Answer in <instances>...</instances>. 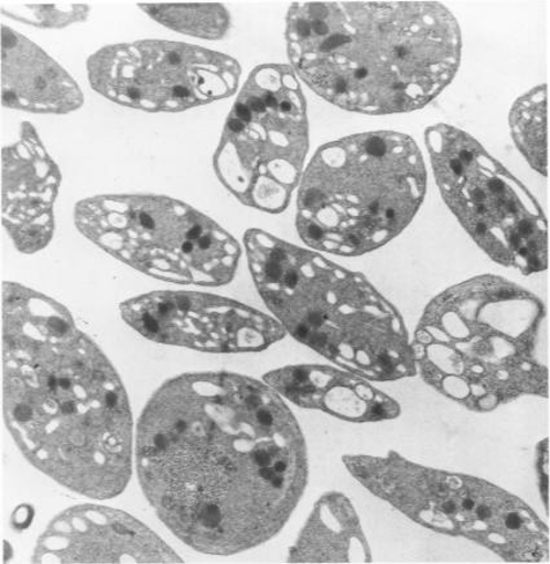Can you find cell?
Segmentation results:
<instances>
[{
    "mask_svg": "<svg viewBox=\"0 0 550 564\" xmlns=\"http://www.w3.org/2000/svg\"><path fill=\"white\" fill-rule=\"evenodd\" d=\"M141 489L198 553L234 555L284 529L309 484L299 421L271 386L199 372L155 391L137 429Z\"/></svg>",
    "mask_w": 550,
    "mask_h": 564,
    "instance_id": "obj_1",
    "label": "cell"
},
{
    "mask_svg": "<svg viewBox=\"0 0 550 564\" xmlns=\"http://www.w3.org/2000/svg\"><path fill=\"white\" fill-rule=\"evenodd\" d=\"M3 410L21 454L71 491L111 499L132 471V414L120 376L71 311L2 284Z\"/></svg>",
    "mask_w": 550,
    "mask_h": 564,
    "instance_id": "obj_2",
    "label": "cell"
},
{
    "mask_svg": "<svg viewBox=\"0 0 550 564\" xmlns=\"http://www.w3.org/2000/svg\"><path fill=\"white\" fill-rule=\"evenodd\" d=\"M289 61L303 82L342 109L370 116L427 107L461 62V29L438 2H294Z\"/></svg>",
    "mask_w": 550,
    "mask_h": 564,
    "instance_id": "obj_3",
    "label": "cell"
},
{
    "mask_svg": "<svg viewBox=\"0 0 550 564\" xmlns=\"http://www.w3.org/2000/svg\"><path fill=\"white\" fill-rule=\"evenodd\" d=\"M547 310L516 282L482 274L431 300L411 343L430 388L487 413L522 397H549Z\"/></svg>",
    "mask_w": 550,
    "mask_h": 564,
    "instance_id": "obj_4",
    "label": "cell"
},
{
    "mask_svg": "<svg viewBox=\"0 0 550 564\" xmlns=\"http://www.w3.org/2000/svg\"><path fill=\"white\" fill-rule=\"evenodd\" d=\"M244 241L259 295L295 340L366 380L418 373L403 317L363 274L262 229Z\"/></svg>",
    "mask_w": 550,
    "mask_h": 564,
    "instance_id": "obj_5",
    "label": "cell"
},
{
    "mask_svg": "<svg viewBox=\"0 0 550 564\" xmlns=\"http://www.w3.org/2000/svg\"><path fill=\"white\" fill-rule=\"evenodd\" d=\"M428 173L405 133H356L319 148L303 173L295 226L310 248L358 257L396 239L425 198Z\"/></svg>",
    "mask_w": 550,
    "mask_h": 564,
    "instance_id": "obj_6",
    "label": "cell"
},
{
    "mask_svg": "<svg viewBox=\"0 0 550 564\" xmlns=\"http://www.w3.org/2000/svg\"><path fill=\"white\" fill-rule=\"evenodd\" d=\"M348 473L430 531L473 541L508 563H548L549 530L519 497L472 475L416 464L398 452L347 455Z\"/></svg>",
    "mask_w": 550,
    "mask_h": 564,
    "instance_id": "obj_7",
    "label": "cell"
},
{
    "mask_svg": "<svg viewBox=\"0 0 550 564\" xmlns=\"http://www.w3.org/2000/svg\"><path fill=\"white\" fill-rule=\"evenodd\" d=\"M74 223L118 261L173 284L227 285L239 267V242L217 221L175 198L95 196L77 204Z\"/></svg>",
    "mask_w": 550,
    "mask_h": 564,
    "instance_id": "obj_8",
    "label": "cell"
},
{
    "mask_svg": "<svg viewBox=\"0 0 550 564\" xmlns=\"http://www.w3.org/2000/svg\"><path fill=\"white\" fill-rule=\"evenodd\" d=\"M309 144L306 100L293 69L259 65L223 126L214 172L241 204L279 214L299 187Z\"/></svg>",
    "mask_w": 550,
    "mask_h": 564,
    "instance_id": "obj_9",
    "label": "cell"
},
{
    "mask_svg": "<svg viewBox=\"0 0 550 564\" xmlns=\"http://www.w3.org/2000/svg\"><path fill=\"white\" fill-rule=\"evenodd\" d=\"M425 143L444 203L474 242L522 274L548 270V221L525 185L455 126H430Z\"/></svg>",
    "mask_w": 550,
    "mask_h": 564,
    "instance_id": "obj_10",
    "label": "cell"
},
{
    "mask_svg": "<svg viewBox=\"0 0 550 564\" xmlns=\"http://www.w3.org/2000/svg\"><path fill=\"white\" fill-rule=\"evenodd\" d=\"M87 76L96 93L122 107L177 113L233 96L241 66L222 52L153 40L96 51Z\"/></svg>",
    "mask_w": 550,
    "mask_h": 564,
    "instance_id": "obj_11",
    "label": "cell"
},
{
    "mask_svg": "<svg viewBox=\"0 0 550 564\" xmlns=\"http://www.w3.org/2000/svg\"><path fill=\"white\" fill-rule=\"evenodd\" d=\"M133 330L152 343L212 354L260 352L285 337L277 318L199 292H153L121 303Z\"/></svg>",
    "mask_w": 550,
    "mask_h": 564,
    "instance_id": "obj_12",
    "label": "cell"
},
{
    "mask_svg": "<svg viewBox=\"0 0 550 564\" xmlns=\"http://www.w3.org/2000/svg\"><path fill=\"white\" fill-rule=\"evenodd\" d=\"M34 563H183L159 534L125 511L78 505L52 519Z\"/></svg>",
    "mask_w": 550,
    "mask_h": 564,
    "instance_id": "obj_13",
    "label": "cell"
},
{
    "mask_svg": "<svg viewBox=\"0 0 550 564\" xmlns=\"http://www.w3.org/2000/svg\"><path fill=\"white\" fill-rule=\"evenodd\" d=\"M61 183V169L40 133L22 122L19 139L2 150V225L20 252L34 254L54 237Z\"/></svg>",
    "mask_w": 550,
    "mask_h": 564,
    "instance_id": "obj_14",
    "label": "cell"
},
{
    "mask_svg": "<svg viewBox=\"0 0 550 564\" xmlns=\"http://www.w3.org/2000/svg\"><path fill=\"white\" fill-rule=\"evenodd\" d=\"M267 384L289 402L356 423L396 420L397 400L371 386L366 378L331 366L301 364L274 369Z\"/></svg>",
    "mask_w": 550,
    "mask_h": 564,
    "instance_id": "obj_15",
    "label": "cell"
},
{
    "mask_svg": "<svg viewBox=\"0 0 550 564\" xmlns=\"http://www.w3.org/2000/svg\"><path fill=\"white\" fill-rule=\"evenodd\" d=\"M2 106L34 115H68L84 106L76 80L39 44L2 25Z\"/></svg>",
    "mask_w": 550,
    "mask_h": 564,
    "instance_id": "obj_16",
    "label": "cell"
},
{
    "mask_svg": "<svg viewBox=\"0 0 550 564\" xmlns=\"http://www.w3.org/2000/svg\"><path fill=\"white\" fill-rule=\"evenodd\" d=\"M289 563H370V546L360 518L344 494H324L314 505Z\"/></svg>",
    "mask_w": 550,
    "mask_h": 564,
    "instance_id": "obj_17",
    "label": "cell"
},
{
    "mask_svg": "<svg viewBox=\"0 0 550 564\" xmlns=\"http://www.w3.org/2000/svg\"><path fill=\"white\" fill-rule=\"evenodd\" d=\"M509 123L518 151L533 170L548 176V87L520 96L513 104Z\"/></svg>",
    "mask_w": 550,
    "mask_h": 564,
    "instance_id": "obj_18",
    "label": "cell"
},
{
    "mask_svg": "<svg viewBox=\"0 0 550 564\" xmlns=\"http://www.w3.org/2000/svg\"><path fill=\"white\" fill-rule=\"evenodd\" d=\"M140 9L170 31L199 40H223L233 24L229 11L219 3L144 4Z\"/></svg>",
    "mask_w": 550,
    "mask_h": 564,
    "instance_id": "obj_19",
    "label": "cell"
},
{
    "mask_svg": "<svg viewBox=\"0 0 550 564\" xmlns=\"http://www.w3.org/2000/svg\"><path fill=\"white\" fill-rule=\"evenodd\" d=\"M4 17L41 29H62L90 17L87 4H2Z\"/></svg>",
    "mask_w": 550,
    "mask_h": 564,
    "instance_id": "obj_20",
    "label": "cell"
},
{
    "mask_svg": "<svg viewBox=\"0 0 550 564\" xmlns=\"http://www.w3.org/2000/svg\"><path fill=\"white\" fill-rule=\"evenodd\" d=\"M548 440L542 441L538 445L537 449V473L539 479V488L542 497V501L547 503L548 509V500H549V447Z\"/></svg>",
    "mask_w": 550,
    "mask_h": 564,
    "instance_id": "obj_21",
    "label": "cell"
}]
</instances>
